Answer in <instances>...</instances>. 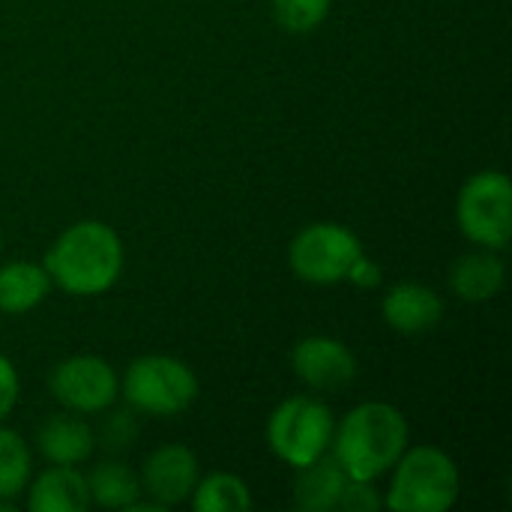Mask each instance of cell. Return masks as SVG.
Instances as JSON below:
<instances>
[{"label":"cell","instance_id":"6da1fadb","mask_svg":"<svg viewBox=\"0 0 512 512\" xmlns=\"http://www.w3.org/2000/svg\"><path fill=\"white\" fill-rule=\"evenodd\" d=\"M126 264L120 234L99 222L81 219L69 225L45 252L42 267L51 282L72 297H96L117 285Z\"/></svg>","mask_w":512,"mask_h":512},{"label":"cell","instance_id":"7a4b0ae2","mask_svg":"<svg viewBox=\"0 0 512 512\" xmlns=\"http://www.w3.org/2000/svg\"><path fill=\"white\" fill-rule=\"evenodd\" d=\"M408 420L390 402H363L351 408L336 426L330 456L351 480H378L408 450Z\"/></svg>","mask_w":512,"mask_h":512},{"label":"cell","instance_id":"3957f363","mask_svg":"<svg viewBox=\"0 0 512 512\" xmlns=\"http://www.w3.org/2000/svg\"><path fill=\"white\" fill-rule=\"evenodd\" d=\"M393 480L384 507L393 512H447L462 495L459 465L450 453L432 444L408 447L390 468Z\"/></svg>","mask_w":512,"mask_h":512},{"label":"cell","instance_id":"277c9868","mask_svg":"<svg viewBox=\"0 0 512 512\" xmlns=\"http://www.w3.org/2000/svg\"><path fill=\"white\" fill-rule=\"evenodd\" d=\"M198 393L195 369L168 354H144L132 360L120 378V396L129 408L150 417H177L195 405Z\"/></svg>","mask_w":512,"mask_h":512},{"label":"cell","instance_id":"5b68a950","mask_svg":"<svg viewBox=\"0 0 512 512\" xmlns=\"http://www.w3.org/2000/svg\"><path fill=\"white\" fill-rule=\"evenodd\" d=\"M456 222L474 246L504 252L512 240L510 177L495 168L468 177L456 198Z\"/></svg>","mask_w":512,"mask_h":512},{"label":"cell","instance_id":"8992f818","mask_svg":"<svg viewBox=\"0 0 512 512\" xmlns=\"http://www.w3.org/2000/svg\"><path fill=\"white\" fill-rule=\"evenodd\" d=\"M333 411L315 396L285 399L267 420L270 450L291 468H303L318 456L330 453L333 441Z\"/></svg>","mask_w":512,"mask_h":512},{"label":"cell","instance_id":"52a82bcc","mask_svg":"<svg viewBox=\"0 0 512 512\" xmlns=\"http://www.w3.org/2000/svg\"><path fill=\"white\" fill-rule=\"evenodd\" d=\"M363 255L360 237L339 222H312L288 246V267L300 282L336 285L348 279L351 264Z\"/></svg>","mask_w":512,"mask_h":512},{"label":"cell","instance_id":"ba28073f","mask_svg":"<svg viewBox=\"0 0 512 512\" xmlns=\"http://www.w3.org/2000/svg\"><path fill=\"white\" fill-rule=\"evenodd\" d=\"M48 390L63 411L102 414L120 396V378L114 366L96 354H75L60 360L48 375Z\"/></svg>","mask_w":512,"mask_h":512},{"label":"cell","instance_id":"9c48e42d","mask_svg":"<svg viewBox=\"0 0 512 512\" xmlns=\"http://www.w3.org/2000/svg\"><path fill=\"white\" fill-rule=\"evenodd\" d=\"M294 375L315 393H339L357 378V357L336 336H306L291 351Z\"/></svg>","mask_w":512,"mask_h":512},{"label":"cell","instance_id":"30bf717a","mask_svg":"<svg viewBox=\"0 0 512 512\" xmlns=\"http://www.w3.org/2000/svg\"><path fill=\"white\" fill-rule=\"evenodd\" d=\"M201 477V465H198V456L195 450H189L186 444H162L156 447L144 465H141V492L162 504L165 510L177 507V504H186L195 483Z\"/></svg>","mask_w":512,"mask_h":512},{"label":"cell","instance_id":"8fae6325","mask_svg":"<svg viewBox=\"0 0 512 512\" xmlns=\"http://www.w3.org/2000/svg\"><path fill=\"white\" fill-rule=\"evenodd\" d=\"M381 315H384L390 330L405 333V336H417V333H429V330H435L441 324L444 300L429 285L399 282L384 294Z\"/></svg>","mask_w":512,"mask_h":512},{"label":"cell","instance_id":"7c38bea8","mask_svg":"<svg viewBox=\"0 0 512 512\" xmlns=\"http://www.w3.org/2000/svg\"><path fill=\"white\" fill-rule=\"evenodd\" d=\"M27 510L30 512H87L90 492L87 477L78 465H51L36 480L27 483Z\"/></svg>","mask_w":512,"mask_h":512},{"label":"cell","instance_id":"4fadbf2b","mask_svg":"<svg viewBox=\"0 0 512 512\" xmlns=\"http://www.w3.org/2000/svg\"><path fill=\"white\" fill-rule=\"evenodd\" d=\"M36 450L48 465H81L96 450L93 426L72 411L51 414L36 432Z\"/></svg>","mask_w":512,"mask_h":512},{"label":"cell","instance_id":"5bb4252c","mask_svg":"<svg viewBox=\"0 0 512 512\" xmlns=\"http://www.w3.org/2000/svg\"><path fill=\"white\" fill-rule=\"evenodd\" d=\"M507 279V267L501 252L495 249H474L462 255L450 270V288L465 303H489L501 294Z\"/></svg>","mask_w":512,"mask_h":512},{"label":"cell","instance_id":"9a60e30c","mask_svg":"<svg viewBox=\"0 0 512 512\" xmlns=\"http://www.w3.org/2000/svg\"><path fill=\"white\" fill-rule=\"evenodd\" d=\"M294 504L306 512H333L339 507L342 489L348 483V474L342 471V465L324 453L315 462L294 468Z\"/></svg>","mask_w":512,"mask_h":512},{"label":"cell","instance_id":"2e32d148","mask_svg":"<svg viewBox=\"0 0 512 512\" xmlns=\"http://www.w3.org/2000/svg\"><path fill=\"white\" fill-rule=\"evenodd\" d=\"M54 282L42 264L33 261H9L0 267V312L6 315H24L36 309L48 294Z\"/></svg>","mask_w":512,"mask_h":512},{"label":"cell","instance_id":"e0dca14e","mask_svg":"<svg viewBox=\"0 0 512 512\" xmlns=\"http://www.w3.org/2000/svg\"><path fill=\"white\" fill-rule=\"evenodd\" d=\"M84 477H87L90 507L126 510L135 498H141V480H138V474L129 465H123L120 459H105V462H99Z\"/></svg>","mask_w":512,"mask_h":512},{"label":"cell","instance_id":"ac0fdd59","mask_svg":"<svg viewBox=\"0 0 512 512\" xmlns=\"http://www.w3.org/2000/svg\"><path fill=\"white\" fill-rule=\"evenodd\" d=\"M189 507L195 512H243L252 507L249 483L231 471H213L207 477H198Z\"/></svg>","mask_w":512,"mask_h":512},{"label":"cell","instance_id":"d6986e66","mask_svg":"<svg viewBox=\"0 0 512 512\" xmlns=\"http://www.w3.org/2000/svg\"><path fill=\"white\" fill-rule=\"evenodd\" d=\"M33 477V453L21 432L0 423V501L12 504Z\"/></svg>","mask_w":512,"mask_h":512},{"label":"cell","instance_id":"ffe728a7","mask_svg":"<svg viewBox=\"0 0 512 512\" xmlns=\"http://www.w3.org/2000/svg\"><path fill=\"white\" fill-rule=\"evenodd\" d=\"M333 0H273V18L288 33H312L330 15Z\"/></svg>","mask_w":512,"mask_h":512},{"label":"cell","instance_id":"44dd1931","mask_svg":"<svg viewBox=\"0 0 512 512\" xmlns=\"http://www.w3.org/2000/svg\"><path fill=\"white\" fill-rule=\"evenodd\" d=\"M105 414V411H102ZM93 438H96V447H102L105 453H123L129 450L135 441H138V420L132 411H111L102 417L99 429H93Z\"/></svg>","mask_w":512,"mask_h":512},{"label":"cell","instance_id":"7402d4cb","mask_svg":"<svg viewBox=\"0 0 512 512\" xmlns=\"http://www.w3.org/2000/svg\"><path fill=\"white\" fill-rule=\"evenodd\" d=\"M336 510L345 512H378L384 510V495L372 486V480H351L342 489L339 507Z\"/></svg>","mask_w":512,"mask_h":512},{"label":"cell","instance_id":"603a6c76","mask_svg":"<svg viewBox=\"0 0 512 512\" xmlns=\"http://www.w3.org/2000/svg\"><path fill=\"white\" fill-rule=\"evenodd\" d=\"M18 396H21L18 372H15V366H12V360L0 354V423L15 411Z\"/></svg>","mask_w":512,"mask_h":512},{"label":"cell","instance_id":"cb8c5ba5","mask_svg":"<svg viewBox=\"0 0 512 512\" xmlns=\"http://www.w3.org/2000/svg\"><path fill=\"white\" fill-rule=\"evenodd\" d=\"M381 279H384V273H381V264H375L372 258H366V252L351 264V270H348V279L345 282H351V285H357V288H363V291H369V288H378L381 285Z\"/></svg>","mask_w":512,"mask_h":512},{"label":"cell","instance_id":"d4e9b609","mask_svg":"<svg viewBox=\"0 0 512 512\" xmlns=\"http://www.w3.org/2000/svg\"><path fill=\"white\" fill-rule=\"evenodd\" d=\"M0 249H3V231H0Z\"/></svg>","mask_w":512,"mask_h":512}]
</instances>
